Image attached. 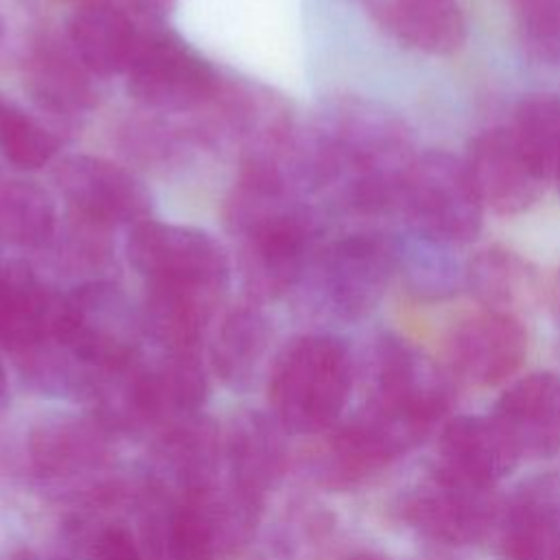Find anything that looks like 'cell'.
Instances as JSON below:
<instances>
[{"label":"cell","mask_w":560,"mask_h":560,"mask_svg":"<svg viewBox=\"0 0 560 560\" xmlns=\"http://www.w3.org/2000/svg\"><path fill=\"white\" fill-rule=\"evenodd\" d=\"M223 221L238 243V271L249 300H276L300 284L317 249V221L271 164L243 160Z\"/></svg>","instance_id":"1"},{"label":"cell","mask_w":560,"mask_h":560,"mask_svg":"<svg viewBox=\"0 0 560 560\" xmlns=\"http://www.w3.org/2000/svg\"><path fill=\"white\" fill-rule=\"evenodd\" d=\"M337 166L346 177V203L372 214L398 206L413 142L407 125L378 103L346 98L335 103L319 127Z\"/></svg>","instance_id":"2"},{"label":"cell","mask_w":560,"mask_h":560,"mask_svg":"<svg viewBox=\"0 0 560 560\" xmlns=\"http://www.w3.org/2000/svg\"><path fill=\"white\" fill-rule=\"evenodd\" d=\"M352 389V361L341 339L302 335L276 357L269 374L273 418L287 433L313 435L343 411Z\"/></svg>","instance_id":"3"},{"label":"cell","mask_w":560,"mask_h":560,"mask_svg":"<svg viewBox=\"0 0 560 560\" xmlns=\"http://www.w3.org/2000/svg\"><path fill=\"white\" fill-rule=\"evenodd\" d=\"M140 311L109 280H85L57 300L52 341L101 376L138 359Z\"/></svg>","instance_id":"4"},{"label":"cell","mask_w":560,"mask_h":560,"mask_svg":"<svg viewBox=\"0 0 560 560\" xmlns=\"http://www.w3.org/2000/svg\"><path fill=\"white\" fill-rule=\"evenodd\" d=\"M394 276L396 241L354 232L317 247L300 282L326 315L357 322L378 306Z\"/></svg>","instance_id":"5"},{"label":"cell","mask_w":560,"mask_h":560,"mask_svg":"<svg viewBox=\"0 0 560 560\" xmlns=\"http://www.w3.org/2000/svg\"><path fill=\"white\" fill-rule=\"evenodd\" d=\"M398 208L416 236L444 247L470 243L483 225V203L466 162L446 151L413 158L402 179Z\"/></svg>","instance_id":"6"},{"label":"cell","mask_w":560,"mask_h":560,"mask_svg":"<svg viewBox=\"0 0 560 560\" xmlns=\"http://www.w3.org/2000/svg\"><path fill=\"white\" fill-rule=\"evenodd\" d=\"M125 74L129 96L155 112H192L221 94L212 63L166 33L144 35Z\"/></svg>","instance_id":"7"},{"label":"cell","mask_w":560,"mask_h":560,"mask_svg":"<svg viewBox=\"0 0 560 560\" xmlns=\"http://www.w3.org/2000/svg\"><path fill=\"white\" fill-rule=\"evenodd\" d=\"M109 431L96 418H55L42 422L28 440L35 477L57 492H83L85 501L109 488Z\"/></svg>","instance_id":"8"},{"label":"cell","mask_w":560,"mask_h":560,"mask_svg":"<svg viewBox=\"0 0 560 560\" xmlns=\"http://www.w3.org/2000/svg\"><path fill=\"white\" fill-rule=\"evenodd\" d=\"M125 254L144 282L228 287L230 258L221 243L197 228L144 219L131 225Z\"/></svg>","instance_id":"9"},{"label":"cell","mask_w":560,"mask_h":560,"mask_svg":"<svg viewBox=\"0 0 560 560\" xmlns=\"http://www.w3.org/2000/svg\"><path fill=\"white\" fill-rule=\"evenodd\" d=\"M52 184L72 217L98 228L136 225L149 219L151 195L125 166L98 155H68L52 171Z\"/></svg>","instance_id":"10"},{"label":"cell","mask_w":560,"mask_h":560,"mask_svg":"<svg viewBox=\"0 0 560 560\" xmlns=\"http://www.w3.org/2000/svg\"><path fill=\"white\" fill-rule=\"evenodd\" d=\"M464 162L483 208L503 217L532 208L551 179L512 127H492L475 136Z\"/></svg>","instance_id":"11"},{"label":"cell","mask_w":560,"mask_h":560,"mask_svg":"<svg viewBox=\"0 0 560 560\" xmlns=\"http://www.w3.org/2000/svg\"><path fill=\"white\" fill-rule=\"evenodd\" d=\"M368 402L431 431L448 407V387L427 357L385 335L374 350V394Z\"/></svg>","instance_id":"12"},{"label":"cell","mask_w":560,"mask_h":560,"mask_svg":"<svg viewBox=\"0 0 560 560\" xmlns=\"http://www.w3.org/2000/svg\"><path fill=\"white\" fill-rule=\"evenodd\" d=\"M402 514L427 538L446 545H466L488 532L494 505L490 488L475 486L438 468L429 481L409 494Z\"/></svg>","instance_id":"13"},{"label":"cell","mask_w":560,"mask_h":560,"mask_svg":"<svg viewBox=\"0 0 560 560\" xmlns=\"http://www.w3.org/2000/svg\"><path fill=\"white\" fill-rule=\"evenodd\" d=\"M223 435L201 416H188L162 429L153 446L147 481L168 497H186L221 479Z\"/></svg>","instance_id":"14"},{"label":"cell","mask_w":560,"mask_h":560,"mask_svg":"<svg viewBox=\"0 0 560 560\" xmlns=\"http://www.w3.org/2000/svg\"><path fill=\"white\" fill-rule=\"evenodd\" d=\"M527 354V330L508 311H483L459 322L448 337L453 372L479 387L512 376Z\"/></svg>","instance_id":"15"},{"label":"cell","mask_w":560,"mask_h":560,"mask_svg":"<svg viewBox=\"0 0 560 560\" xmlns=\"http://www.w3.org/2000/svg\"><path fill=\"white\" fill-rule=\"evenodd\" d=\"M136 540L142 560H217L212 536L199 512L149 481L133 494Z\"/></svg>","instance_id":"16"},{"label":"cell","mask_w":560,"mask_h":560,"mask_svg":"<svg viewBox=\"0 0 560 560\" xmlns=\"http://www.w3.org/2000/svg\"><path fill=\"white\" fill-rule=\"evenodd\" d=\"M492 420L518 455L547 457L560 448V376L534 372L508 387Z\"/></svg>","instance_id":"17"},{"label":"cell","mask_w":560,"mask_h":560,"mask_svg":"<svg viewBox=\"0 0 560 560\" xmlns=\"http://www.w3.org/2000/svg\"><path fill=\"white\" fill-rule=\"evenodd\" d=\"M284 433L273 416L260 411L236 416L223 435L225 481L265 503L287 468Z\"/></svg>","instance_id":"18"},{"label":"cell","mask_w":560,"mask_h":560,"mask_svg":"<svg viewBox=\"0 0 560 560\" xmlns=\"http://www.w3.org/2000/svg\"><path fill=\"white\" fill-rule=\"evenodd\" d=\"M225 289L186 282H144L142 332L166 352H195Z\"/></svg>","instance_id":"19"},{"label":"cell","mask_w":560,"mask_h":560,"mask_svg":"<svg viewBox=\"0 0 560 560\" xmlns=\"http://www.w3.org/2000/svg\"><path fill=\"white\" fill-rule=\"evenodd\" d=\"M57 300L26 262L0 265V346L20 359L50 341Z\"/></svg>","instance_id":"20"},{"label":"cell","mask_w":560,"mask_h":560,"mask_svg":"<svg viewBox=\"0 0 560 560\" xmlns=\"http://www.w3.org/2000/svg\"><path fill=\"white\" fill-rule=\"evenodd\" d=\"M442 466L475 486L492 488L518 464V453L492 418L459 416L440 435Z\"/></svg>","instance_id":"21"},{"label":"cell","mask_w":560,"mask_h":560,"mask_svg":"<svg viewBox=\"0 0 560 560\" xmlns=\"http://www.w3.org/2000/svg\"><path fill=\"white\" fill-rule=\"evenodd\" d=\"M505 560H560V479L542 477L516 492L503 518Z\"/></svg>","instance_id":"22"},{"label":"cell","mask_w":560,"mask_h":560,"mask_svg":"<svg viewBox=\"0 0 560 560\" xmlns=\"http://www.w3.org/2000/svg\"><path fill=\"white\" fill-rule=\"evenodd\" d=\"M24 85L31 98L59 116H79L96 105L92 72L79 61L70 44L44 37L26 57Z\"/></svg>","instance_id":"23"},{"label":"cell","mask_w":560,"mask_h":560,"mask_svg":"<svg viewBox=\"0 0 560 560\" xmlns=\"http://www.w3.org/2000/svg\"><path fill=\"white\" fill-rule=\"evenodd\" d=\"M142 37L131 18L107 2H85L68 22V42L74 55L98 77L127 72Z\"/></svg>","instance_id":"24"},{"label":"cell","mask_w":560,"mask_h":560,"mask_svg":"<svg viewBox=\"0 0 560 560\" xmlns=\"http://www.w3.org/2000/svg\"><path fill=\"white\" fill-rule=\"evenodd\" d=\"M374 13L389 35L424 55L446 57L466 42V18L455 0H378Z\"/></svg>","instance_id":"25"},{"label":"cell","mask_w":560,"mask_h":560,"mask_svg":"<svg viewBox=\"0 0 560 560\" xmlns=\"http://www.w3.org/2000/svg\"><path fill=\"white\" fill-rule=\"evenodd\" d=\"M271 324L258 302L247 300L225 313L210 346L214 374L232 389L247 387L269 348Z\"/></svg>","instance_id":"26"},{"label":"cell","mask_w":560,"mask_h":560,"mask_svg":"<svg viewBox=\"0 0 560 560\" xmlns=\"http://www.w3.org/2000/svg\"><path fill=\"white\" fill-rule=\"evenodd\" d=\"M57 232L52 195L31 179L0 184V236L22 249L46 247Z\"/></svg>","instance_id":"27"},{"label":"cell","mask_w":560,"mask_h":560,"mask_svg":"<svg viewBox=\"0 0 560 560\" xmlns=\"http://www.w3.org/2000/svg\"><path fill=\"white\" fill-rule=\"evenodd\" d=\"M536 280L534 267L516 252L490 245L479 249L464 269L466 289L490 306L514 304Z\"/></svg>","instance_id":"28"},{"label":"cell","mask_w":560,"mask_h":560,"mask_svg":"<svg viewBox=\"0 0 560 560\" xmlns=\"http://www.w3.org/2000/svg\"><path fill=\"white\" fill-rule=\"evenodd\" d=\"M105 510V492H101L70 521L68 534L79 560H142L133 525Z\"/></svg>","instance_id":"29"},{"label":"cell","mask_w":560,"mask_h":560,"mask_svg":"<svg viewBox=\"0 0 560 560\" xmlns=\"http://www.w3.org/2000/svg\"><path fill=\"white\" fill-rule=\"evenodd\" d=\"M59 151V140L35 116L0 94V153L18 168L46 166Z\"/></svg>","instance_id":"30"},{"label":"cell","mask_w":560,"mask_h":560,"mask_svg":"<svg viewBox=\"0 0 560 560\" xmlns=\"http://www.w3.org/2000/svg\"><path fill=\"white\" fill-rule=\"evenodd\" d=\"M444 245L411 236V243H396V273H405L409 289L420 298H444L455 291L457 265L442 252Z\"/></svg>","instance_id":"31"},{"label":"cell","mask_w":560,"mask_h":560,"mask_svg":"<svg viewBox=\"0 0 560 560\" xmlns=\"http://www.w3.org/2000/svg\"><path fill=\"white\" fill-rule=\"evenodd\" d=\"M510 127L551 175L560 153V98L553 94L525 96Z\"/></svg>","instance_id":"32"},{"label":"cell","mask_w":560,"mask_h":560,"mask_svg":"<svg viewBox=\"0 0 560 560\" xmlns=\"http://www.w3.org/2000/svg\"><path fill=\"white\" fill-rule=\"evenodd\" d=\"M523 48L538 61L560 66V0H508Z\"/></svg>","instance_id":"33"},{"label":"cell","mask_w":560,"mask_h":560,"mask_svg":"<svg viewBox=\"0 0 560 560\" xmlns=\"http://www.w3.org/2000/svg\"><path fill=\"white\" fill-rule=\"evenodd\" d=\"M129 9H133L136 13L140 15H147V18H162L166 15L175 0H122Z\"/></svg>","instance_id":"34"},{"label":"cell","mask_w":560,"mask_h":560,"mask_svg":"<svg viewBox=\"0 0 560 560\" xmlns=\"http://www.w3.org/2000/svg\"><path fill=\"white\" fill-rule=\"evenodd\" d=\"M341 560H392V558H385V556H381V553L361 551V553H350V556H346V558H341Z\"/></svg>","instance_id":"35"},{"label":"cell","mask_w":560,"mask_h":560,"mask_svg":"<svg viewBox=\"0 0 560 560\" xmlns=\"http://www.w3.org/2000/svg\"><path fill=\"white\" fill-rule=\"evenodd\" d=\"M553 304H556V308L560 313V271L553 278Z\"/></svg>","instance_id":"36"},{"label":"cell","mask_w":560,"mask_h":560,"mask_svg":"<svg viewBox=\"0 0 560 560\" xmlns=\"http://www.w3.org/2000/svg\"><path fill=\"white\" fill-rule=\"evenodd\" d=\"M4 394H7V370H4V363L0 359V400L4 398Z\"/></svg>","instance_id":"37"},{"label":"cell","mask_w":560,"mask_h":560,"mask_svg":"<svg viewBox=\"0 0 560 560\" xmlns=\"http://www.w3.org/2000/svg\"><path fill=\"white\" fill-rule=\"evenodd\" d=\"M551 179L556 182V188H558V192H560V153H558V158H556V164H553V173H551Z\"/></svg>","instance_id":"38"},{"label":"cell","mask_w":560,"mask_h":560,"mask_svg":"<svg viewBox=\"0 0 560 560\" xmlns=\"http://www.w3.org/2000/svg\"><path fill=\"white\" fill-rule=\"evenodd\" d=\"M13 560H50V558H44V556H37V553H20Z\"/></svg>","instance_id":"39"},{"label":"cell","mask_w":560,"mask_h":560,"mask_svg":"<svg viewBox=\"0 0 560 560\" xmlns=\"http://www.w3.org/2000/svg\"><path fill=\"white\" fill-rule=\"evenodd\" d=\"M0 33H2V15H0Z\"/></svg>","instance_id":"40"},{"label":"cell","mask_w":560,"mask_h":560,"mask_svg":"<svg viewBox=\"0 0 560 560\" xmlns=\"http://www.w3.org/2000/svg\"><path fill=\"white\" fill-rule=\"evenodd\" d=\"M85 2H94V0H85Z\"/></svg>","instance_id":"41"}]
</instances>
